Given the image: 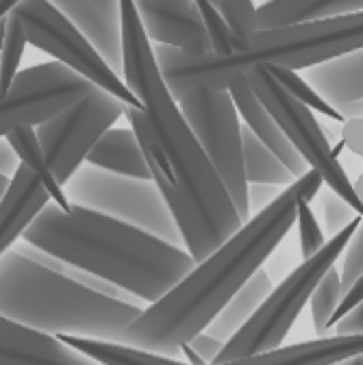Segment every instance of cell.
Segmentation results:
<instances>
[{"instance_id":"cell-25","label":"cell","mask_w":363,"mask_h":365,"mask_svg":"<svg viewBox=\"0 0 363 365\" xmlns=\"http://www.w3.org/2000/svg\"><path fill=\"white\" fill-rule=\"evenodd\" d=\"M339 298H342L339 269L335 265H331L322 274V279L317 281V285L313 287V292L307 300L311 304V317H313L315 333L320 337H324L331 329V315H333Z\"/></svg>"},{"instance_id":"cell-39","label":"cell","mask_w":363,"mask_h":365,"mask_svg":"<svg viewBox=\"0 0 363 365\" xmlns=\"http://www.w3.org/2000/svg\"><path fill=\"white\" fill-rule=\"evenodd\" d=\"M22 0H0V20H5L16 5H20Z\"/></svg>"},{"instance_id":"cell-36","label":"cell","mask_w":363,"mask_h":365,"mask_svg":"<svg viewBox=\"0 0 363 365\" xmlns=\"http://www.w3.org/2000/svg\"><path fill=\"white\" fill-rule=\"evenodd\" d=\"M333 329H335V335H339V337L361 335V331H363V309H361V304H357L354 309L344 313L339 319H335Z\"/></svg>"},{"instance_id":"cell-41","label":"cell","mask_w":363,"mask_h":365,"mask_svg":"<svg viewBox=\"0 0 363 365\" xmlns=\"http://www.w3.org/2000/svg\"><path fill=\"white\" fill-rule=\"evenodd\" d=\"M335 365H363V361H361V354H354V356L344 359V361H339V363H335Z\"/></svg>"},{"instance_id":"cell-1","label":"cell","mask_w":363,"mask_h":365,"mask_svg":"<svg viewBox=\"0 0 363 365\" xmlns=\"http://www.w3.org/2000/svg\"><path fill=\"white\" fill-rule=\"evenodd\" d=\"M118 3L122 81L142 105L126 107L124 118L140 142L150 180L178 226L183 248L198 263L244 222L172 98L133 0Z\"/></svg>"},{"instance_id":"cell-24","label":"cell","mask_w":363,"mask_h":365,"mask_svg":"<svg viewBox=\"0 0 363 365\" xmlns=\"http://www.w3.org/2000/svg\"><path fill=\"white\" fill-rule=\"evenodd\" d=\"M242 163H244V178L246 182H267V185L287 187L296 180L292 172L277 159L263 142L242 126Z\"/></svg>"},{"instance_id":"cell-43","label":"cell","mask_w":363,"mask_h":365,"mask_svg":"<svg viewBox=\"0 0 363 365\" xmlns=\"http://www.w3.org/2000/svg\"><path fill=\"white\" fill-rule=\"evenodd\" d=\"M211 3H215V0H211Z\"/></svg>"},{"instance_id":"cell-34","label":"cell","mask_w":363,"mask_h":365,"mask_svg":"<svg viewBox=\"0 0 363 365\" xmlns=\"http://www.w3.org/2000/svg\"><path fill=\"white\" fill-rule=\"evenodd\" d=\"M342 146L354 153L357 157L363 155V115L361 118H346L342 122Z\"/></svg>"},{"instance_id":"cell-28","label":"cell","mask_w":363,"mask_h":365,"mask_svg":"<svg viewBox=\"0 0 363 365\" xmlns=\"http://www.w3.org/2000/svg\"><path fill=\"white\" fill-rule=\"evenodd\" d=\"M194 5L200 16L203 29L209 39V48L213 55H231L233 51L242 48L240 41L233 37V33L229 31V26H226V22L222 20L220 11L215 9L211 0H194Z\"/></svg>"},{"instance_id":"cell-35","label":"cell","mask_w":363,"mask_h":365,"mask_svg":"<svg viewBox=\"0 0 363 365\" xmlns=\"http://www.w3.org/2000/svg\"><path fill=\"white\" fill-rule=\"evenodd\" d=\"M207 365H211L213 363V359H215V354L222 350V341L220 339H215V337H211V335H207L205 331H200V333H196L190 341H185Z\"/></svg>"},{"instance_id":"cell-4","label":"cell","mask_w":363,"mask_h":365,"mask_svg":"<svg viewBox=\"0 0 363 365\" xmlns=\"http://www.w3.org/2000/svg\"><path fill=\"white\" fill-rule=\"evenodd\" d=\"M363 11L329 20L257 29L248 43L231 55H188L170 46H153L159 72L174 101L196 89H226L252 68L279 66L305 70L344 53L361 51Z\"/></svg>"},{"instance_id":"cell-10","label":"cell","mask_w":363,"mask_h":365,"mask_svg":"<svg viewBox=\"0 0 363 365\" xmlns=\"http://www.w3.org/2000/svg\"><path fill=\"white\" fill-rule=\"evenodd\" d=\"M11 16L20 20L26 35V43L51 55L53 61L70 68L94 87L120 98L126 107H142L122 81V76L105 63L94 46L48 0H22L20 5L11 9Z\"/></svg>"},{"instance_id":"cell-38","label":"cell","mask_w":363,"mask_h":365,"mask_svg":"<svg viewBox=\"0 0 363 365\" xmlns=\"http://www.w3.org/2000/svg\"><path fill=\"white\" fill-rule=\"evenodd\" d=\"M20 165V159L16 155V150L11 148V144L5 140V137H0V174L5 176H14V172L18 170Z\"/></svg>"},{"instance_id":"cell-5","label":"cell","mask_w":363,"mask_h":365,"mask_svg":"<svg viewBox=\"0 0 363 365\" xmlns=\"http://www.w3.org/2000/svg\"><path fill=\"white\" fill-rule=\"evenodd\" d=\"M142 311L144 307L87 289L16 250L0 255V317L26 329L122 344L124 329Z\"/></svg>"},{"instance_id":"cell-12","label":"cell","mask_w":363,"mask_h":365,"mask_svg":"<svg viewBox=\"0 0 363 365\" xmlns=\"http://www.w3.org/2000/svg\"><path fill=\"white\" fill-rule=\"evenodd\" d=\"M57 337L70 348L96 359L103 365H190L185 361L138 350L124 344L70 337V335H57ZM361 348H363L361 335H348V337L333 335V337H317L292 346H279L277 350L270 352L224 361V363H211V365H335L344 359L361 354Z\"/></svg>"},{"instance_id":"cell-11","label":"cell","mask_w":363,"mask_h":365,"mask_svg":"<svg viewBox=\"0 0 363 365\" xmlns=\"http://www.w3.org/2000/svg\"><path fill=\"white\" fill-rule=\"evenodd\" d=\"M124 109L126 105L120 98L92 87V91L72 107L35 126V137L44 159L59 187H63L70 176L85 163L89 148L124 115Z\"/></svg>"},{"instance_id":"cell-16","label":"cell","mask_w":363,"mask_h":365,"mask_svg":"<svg viewBox=\"0 0 363 365\" xmlns=\"http://www.w3.org/2000/svg\"><path fill=\"white\" fill-rule=\"evenodd\" d=\"M0 365H103L57 335L26 329L0 317Z\"/></svg>"},{"instance_id":"cell-37","label":"cell","mask_w":363,"mask_h":365,"mask_svg":"<svg viewBox=\"0 0 363 365\" xmlns=\"http://www.w3.org/2000/svg\"><path fill=\"white\" fill-rule=\"evenodd\" d=\"M361 300H363V279L354 281L350 285V289L342 294V298H339V302H337V307H335V311L331 315V327L335 324V319H339L344 313H348L350 309H354L357 304H361Z\"/></svg>"},{"instance_id":"cell-8","label":"cell","mask_w":363,"mask_h":365,"mask_svg":"<svg viewBox=\"0 0 363 365\" xmlns=\"http://www.w3.org/2000/svg\"><path fill=\"white\" fill-rule=\"evenodd\" d=\"M176 103L222 180L240 220L246 222L250 211L246 200L248 182L242 163V124L229 89H196L180 96Z\"/></svg>"},{"instance_id":"cell-29","label":"cell","mask_w":363,"mask_h":365,"mask_svg":"<svg viewBox=\"0 0 363 365\" xmlns=\"http://www.w3.org/2000/svg\"><path fill=\"white\" fill-rule=\"evenodd\" d=\"M215 9L220 11L222 20L240 41V46L248 43L252 33L257 31V7L252 0H215Z\"/></svg>"},{"instance_id":"cell-9","label":"cell","mask_w":363,"mask_h":365,"mask_svg":"<svg viewBox=\"0 0 363 365\" xmlns=\"http://www.w3.org/2000/svg\"><path fill=\"white\" fill-rule=\"evenodd\" d=\"M246 81L309 170H315L331 192L350 202L357 213H363V202L354 194L352 180L333 155L331 142L327 140L324 128L315 120L313 111L292 98L263 66L252 68L246 74Z\"/></svg>"},{"instance_id":"cell-22","label":"cell","mask_w":363,"mask_h":365,"mask_svg":"<svg viewBox=\"0 0 363 365\" xmlns=\"http://www.w3.org/2000/svg\"><path fill=\"white\" fill-rule=\"evenodd\" d=\"M272 292V281L270 274L265 269H255L250 274V279L229 298L211 322L205 327V333L220 339L222 344L229 341L246 322L250 315L259 309V304L265 300V296Z\"/></svg>"},{"instance_id":"cell-2","label":"cell","mask_w":363,"mask_h":365,"mask_svg":"<svg viewBox=\"0 0 363 365\" xmlns=\"http://www.w3.org/2000/svg\"><path fill=\"white\" fill-rule=\"evenodd\" d=\"M324 180L307 170L265 209L252 213L237 231L170 287L159 300L144 307L122 333V344L176 359L178 346L190 341L215 317L250 274L275 252L296 222L298 200L320 194Z\"/></svg>"},{"instance_id":"cell-30","label":"cell","mask_w":363,"mask_h":365,"mask_svg":"<svg viewBox=\"0 0 363 365\" xmlns=\"http://www.w3.org/2000/svg\"><path fill=\"white\" fill-rule=\"evenodd\" d=\"M296 222H298V240H300V255L302 259H309L311 255H315L327 242L324 231L317 224L311 205L298 200L296 205Z\"/></svg>"},{"instance_id":"cell-13","label":"cell","mask_w":363,"mask_h":365,"mask_svg":"<svg viewBox=\"0 0 363 365\" xmlns=\"http://www.w3.org/2000/svg\"><path fill=\"white\" fill-rule=\"evenodd\" d=\"M92 83L70 68L46 61L20 70L0 96V137L16 126H37L92 91Z\"/></svg>"},{"instance_id":"cell-31","label":"cell","mask_w":363,"mask_h":365,"mask_svg":"<svg viewBox=\"0 0 363 365\" xmlns=\"http://www.w3.org/2000/svg\"><path fill=\"white\" fill-rule=\"evenodd\" d=\"M317 196H320L322 215H324V228H322V231H327L329 237L335 235V233H339L342 228L348 226L357 215H361V213H357L350 207V202H346L342 196H337L331 190H327V192L320 190V194H317Z\"/></svg>"},{"instance_id":"cell-15","label":"cell","mask_w":363,"mask_h":365,"mask_svg":"<svg viewBox=\"0 0 363 365\" xmlns=\"http://www.w3.org/2000/svg\"><path fill=\"white\" fill-rule=\"evenodd\" d=\"M94 46L105 63L122 76L120 3L118 0H48Z\"/></svg>"},{"instance_id":"cell-3","label":"cell","mask_w":363,"mask_h":365,"mask_svg":"<svg viewBox=\"0 0 363 365\" xmlns=\"http://www.w3.org/2000/svg\"><path fill=\"white\" fill-rule=\"evenodd\" d=\"M20 237L144 302L159 300L194 267L185 248L78 205L61 211L48 202Z\"/></svg>"},{"instance_id":"cell-27","label":"cell","mask_w":363,"mask_h":365,"mask_svg":"<svg viewBox=\"0 0 363 365\" xmlns=\"http://www.w3.org/2000/svg\"><path fill=\"white\" fill-rule=\"evenodd\" d=\"M275 81L287 91L292 98H296L298 103H302L307 109L315 111V113H322L324 118H331L335 122H344V118L339 115L337 109H333L327 101H322L320 96L315 94V91L309 87V83L305 78H300L296 74V70H287V68H279V66H263Z\"/></svg>"},{"instance_id":"cell-26","label":"cell","mask_w":363,"mask_h":365,"mask_svg":"<svg viewBox=\"0 0 363 365\" xmlns=\"http://www.w3.org/2000/svg\"><path fill=\"white\" fill-rule=\"evenodd\" d=\"M26 35L16 16L5 18V35L0 43V96L9 89L11 81L20 72V63L26 51Z\"/></svg>"},{"instance_id":"cell-21","label":"cell","mask_w":363,"mask_h":365,"mask_svg":"<svg viewBox=\"0 0 363 365\" xmlns=\"http://www.w3.org/2000/svg\"><path fill=\"white\" fill-rule=\"evenodd\" d=\"M85 163L122 176L150 178V170L142 155L140 142L131 128L111 126L109 130H105L98 137V142L89 148Z\"/></svg>"},{"instance_id":"cell-14","label":"cell","mask_w":363,"mask_h":365,"mask_svg":"<svg viewBox=\"0 0 363 365\" xmlns=\"http://www.w3.org/2000/svg\"><path fill=\"white\" fill-rule=\"evenodd\" d=\"M150 43L188 55L211 53L194 0H133Z\"/></svg>"},{"instance_id":"cell-23","label":"cell","mask_w":363,"mask_h":365,"mask_svg":"<svg viewBox=\"0 0 363 365\" xmlns=\"http://www.w3.org/2000/svg\"><path fill=\"white\" fill-rule=\"evenodd\" d=\"M5 140L16 150L20 163L26 165L41 180V185L46 187L51 196V202H55L61 211H70V200L66 198L63 187H59V182L55 180L53 172L46 165V159H44L41 146L35 137V126H16L5 135Z\"/></svg>"},{"instance_id":"cell-17","label":"cell","mask_w":363,"mask_h":365,"mask_svg":"<svg viewBox=\"0 0 363 365\" xmlns=\"http://www.w3.org/2000/svg\"><path fill=\"white\" fill-rule=\"evenodd\" d=\"M48 202L51 196L41 185V180L20 163L9 180L3 200H0V255L11 250L24 228Z\"/></svg>"},{"instance_id":"cell-20","label":"cell","mask_w":363,"mask_h":365,"mask_svg":"<svg viewBox=\"0 0 363 365\" xmlns=\"http://www.w3.org/2000/svg\"><path fill=\"white\" fill-rule=\"evenodd\" d=\"M363 11V0H267L257 7V29L305 24Z\"/></svg>"},{"instance_id":"cell-18","label":"cell","mask_w":363,"mask_h":365,"mask_svg":"<svg viewBox=\"0 0 363 365\" xmlns=\"http://www.w3.org/2000/svg\"><path fill=\"white\" fill-rule=\"evenodd\" d=\"M226 89H229V94L233 98L237 115H242V120L246 122V128L257 137L259 142H263L272 153L277 155V159L292 172L294 178L302 176L309 170V165L302 161V157L296 153V148L287 142V137L283 135V130L279 128L275 118L267 113V109L255 96V91L250 89L248 81L237 78Z\"/></svg>"},{"instance_id":"cell-42","label":"cell","mask_w":363,"mask_h":365,"mask_svg":"<svg viewBox=\"0 0 363 365\" xmlns=\"http://www.w3.org/2000/svg\"><path fill=\"white\" fill-rule=\"evenodd\" d=\"M3 35H5V20H0V43H3Z\"/></svg>"},{"instance_id":"cell-6","label":"cell","mask_w":363,"mask_h":365,"mask_svg":"<svg viewBox=\"0 0 363 365\" xmlns=\"http://www.w3.org/2000/svg\"><path fill=\"white\" fill-rule=\"evenodd\" d=\"M359 226H361V215H357L348 226H344L339 233L331 235V240L324 242V246L315 255L302 259V263L279 287H272V292L250 315L248 322L229 341H224L213 363H224V361L277 350L287 337V333L292 331L300 311L305 309L313 287L322 279V274L337 263L342 250L346 248V244L350 242Z\"/></svg>"},{"instance_id":"cell-33","label":"cell","mask_w":363,"mask_h":365,"mask_svg":"<svg viewBox=\"0 0 363 365\" xmlns=\"http://www.w3.org/2000/svg\"><path fill=\"white\" fill-rule=\"evenodd\" d=\"M285 187L281 185H267V182H248V192H246V200H248V211L250 215L265 209L272 200H275Z\"/></svg>"},{"instance_id":"cell-32","label":"cell","mask_w":363,"mask_h":365,"mask_svg":"<svg viewBox=\"0 0 363 365\" xmlns=\"http://www.w3.org/2000/svg\"><path fill=\"white\" fill-rule=\"evenodd\" d=\"M344 261H342V272H339V283H342V294L350 289V285L359 279H363V231L361 226L354 231L346 248L342 250Z\"/></svg>"},{"instance_id":"cell-7","label":"cell","mask_w":363,"mask_h":365,"mask_svg":"<svg viewBox=\"0 0 363 365\" xmlns=\"http://www.w3.org/2000/svg\"><path fill=\"white\" fill-rule=\"evenodd\" d=\"M70 205L131 224L183 248L178 226L150 178H133L83 163L63 185Z\"/></svg>"},{"instance_id":"cell-19","label":"cell","mask_w":363,"mask_h":365,"mask_svg":"<svg viewBox=\"0 0 363 365\" xmlns=\"http://www.w3.org/2000/svg\"><path fill=\"white\" fill-rule=\"evenodd\" d=\"M305 81L333 109L363 101V55L352 51L305 68Z\"/></svg>"},{"instance_id":"cell-40","label":"cell","mask_w":363,"mask_h":365,"mask_svg":"<svg viewBox=\"0 0 363 365\" xmlns=\"http://www.w3.org/2000/svg\"><path fill=\"white\" fill-rule=\"evenodd\" d=\"M9 176H5V174H0V200H3V196H5V192H7V187H9Z\"/></svg>"}]
</instances>
